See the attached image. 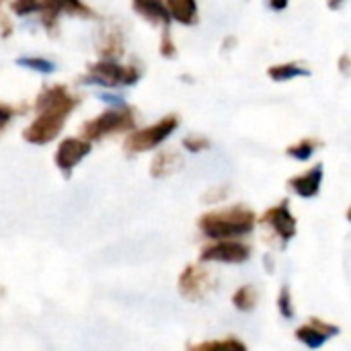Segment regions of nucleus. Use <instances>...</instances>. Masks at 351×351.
<instances>
[{
    "label": "nucleus",
    "instance_id": "1",
    "mask_svg": "<svg viewBox=\"0 0 351 351\" xmlns=\"http://www.w3.org/2000/svg\"><path fill=\"white\" fill-rule=\"evenodd\" d=\"M76 107V99L66 90V86H47L37 99L39 115L25 130L23 138L29 144H47L64 128L68 113Z\"/></svg>",
    "mask_w": 351,
    "mask_h": 351
},
{
    "label": "nucleus",
    "instance_id": "2",
    "mask_svg": "<svg viewBox=\"0 0 351 351\" xmlns=\"http://www.w3.org/2000/svg\"><path fill=\"white\" fill-rule=\"evenodd\" d=\"M204 237L212 241H228L247 237L255 228V214L245 206H232L218 212H208L197 220Z\"/></svg>",
    "mask_w": 351,
    "mask_h": 351
},
{
    "label": "nucleus",
    "instance_id": "3",
    "mask_svg": "<svg viewBox=\"0 0 351 351\" xmlns=\"http://www.w3.org/2000/svg\"><path fill=\"white\" fill-rule=\"evenodd\" d=\"M134 125H136V121H134L132 111L111 109V111H105L99 117L86 121L82 125V136L86 142H90V140H101L105 136H113L117 132H130V130H134Z\"/></svg>",
    "mask_w": 351,
    "mask_h": 351
},
{
    "label": "nucleus",
    "instance_id": "4",
    "mask_svg": "<svg viewBox=\"0 0 351 351\" xmlns=\"http://www.w3.org/2000/svg\"><path fill=\"white\" fill-rule=\"evenodd\" d=\"M179 125V119L175 115H169L165 119H160L158 123L154 125H148L144 130H138V132H132L125 140V150L130 154L134 152H146V150H152L156 148L158 144H162Z\"/></svg>",
    "mask_w": 351,
    "mask_h": 351
},
{
    "label": "nucleus",
    "instance_id": "5",
    "mask_svg": "<svg viewBox=\"0 0 351 351\" xmlns=\"http://www.w3.org/2000/svg\"><path fill=\"white\" fill-rule=\"evenodd\" d=\"M140 72L134 66H119L115 62H99L90 66V74L82 80L90 84H103V86H117V84H134L138 82Z\"/></svg>",
    "mask_w": 351,
    "mask_h": 351
},
{
    "label": "nucleus",
    "instance_id": "6",
    "mask_svg": "<svg viewBox=\"0 0 351 351\" xmlns=\"http://www.w3.org/2000/svg\"><path fill=\"white\" fill-rule=\"evenodd\" d=\"M251 257V247L241 241H216L202 249L199 261H216V263H245Z\"/></svg>",
    "mask_w": 351,
    "mask_h": 351
},
{
    "label": "nucleus",
    "instance_id": "7",
    "mask_svg": "<svg viewBox=\"0 0 351 351\" xmlns=\"http://www.w3.org/2000/svg\"><path fill=\"white\" fill-rule=\"evenodd\" d=\"M214 282L210 274L197 265H187L179 278V294L187 300H202L210 290Z\"/></svg>",
    "mask_w": 351,
    "mask_h": 351
},
{
    "label": "nucleus",
    "instance_id": "8",
    "mask_svg": "<svg viewBox=\"0 0 351 351\" xmlns=\"http://www.w3.org/2000/svg\"><path fill=\"white\" fill-rule=\"evenodd\" d=\"M261 222L265 226H269L284 243H288L290 239L296 237V218L292 216V212L288 208V202H282V204L269 208L263 214Z\"/></svg>",
    "mask_w": 351,
    "mask_h": 351
},
{
    "label": "nucleus",
    "instance_id": "9",
    "mask_svg": "<svg viewBox=\"0 0 351 351\" xmlns=\"http://www.w3.org/2000/svg\"><path fill=\"white\" fill-rule=\"evenodd\" d=\"M90 152V142L80 138H68L58 146L56 152V165L62 173L70 175V171Z\"/></svg>",
    "mask_w": 351,
    "mask_h": 351
},
{
    "label": "nucleus",
    "instance_id": "10",
    "mask_svg": "<svg viewBox=\"0 0 351 351\" xmlns=\"http://www.w3.org/2000/svg\"><path fill=\"white\" fill-rule=\"evenodd\" d=\"M321 181H323V167L317 165L311 171H306L304 175L292 177L290 179V187L300 195V197H315L321 189Z\"/></svg>",
    "mask_w": 351,
    "mask_h": 351
},
{
    "label": "nucleus",
    "instance_id": "11",
    "mask_svg": "<svg viewBox=\"0 0 351 351\" xmlns=\"http://www.w3.org/2000/svg\"><path fill=\"white\" fill-rule=\"evenodd\" d=\"M167 12L171 19L183 23V25H195L197 23V2L195 0H165Z\"/></svg>",
    "mask_w": 351,
    "mask_h": 351
},
{
    "label": "nucleus",
    "instance_id": "12",
    "mask_svg": "<svg viewBox=\"0 0 351 351\" xmlns=\"http://www.w3.org/2000/svg\"><path fill=\"white\" fill-rule=\"evenodd\" d=\"M134 10H138L144 19L152 23H162V25L171 23V16L162 0H134Z\"/></svg>",
    "mask_w": 351,
    "mask_h": 351
},
{
    "label": "nucleus",
    "instance_id": "13",
    "mask_svg": "<svg viewBox=\"0 0 351 351\" xmlns=\"http://www.w3.org/2000/svg\"><path fill=\"white\" fill-rule=\"evenodd\" d=\"M181 167V156L177 152H160L154 160H152V167H150V175L152 177H169L173 175L177 169Z\"/></svg>",
    "mask_w": 351,
    "mask_h": 351
},
{
    "label": "nucleus",
    "instance_id": "14",
    "mask_svg": "<svg viewBox=\"0 0 351 351\" xmlns=\"http://www.w3.org/2000/svg\"><path fill=\"white\" fill-rule=\"evenodd\" d=\"M187 351H247V346L241 339L230 337L222 341H204V343L191 346Z\"/></svg>",
    "mask_w": 351,
    "mask_h": 351
},
{
    "label": "nucleus",
    "instance_id": "15",
    "mask_svg": "<svg viewBox=\"0 0 351 351\" xmlns=\"http://www.w3.org/2000/svg\"><path fill=\"white\" fill-rule=\"evenodd\" d=\"M232 304L241 313H251L257 306V290L253 286H243L232 294Z\"/></svg>",
    "mask_w": 351,
    "mask_h": 351
},
{
    "label": "nucleus",
    "instance_id": "16",
    "mask_svg": "<svg viewBox=\"0 0 351 351\" xmlns=\"http://www.w3.org/2000/svg\"><path fill=\"white\" fill-rule=\"evenodd\" d=\"M296 339H298V341H302L306 348L317 350V348H321L329 337H327L325 333H321L317 327H313V325L308 323V325H304V327L296 329Z\"/></svg>",
    "mask_w": 351,
    "mask_h": 351
},
{
    "label": "nucleus",
    "instance_id": "17",
    "mask_svg": "<svg viewBox=\"0 0 351 351\" xmlns=\"http://www.w3.org/2000/svg\"><path fill=\"white\" fill-rule=\"evenodd\" d=\"M267 74H269L274 80L284 82V80H290V78H296V76H306L308 70L302 68V66H296V64H280V66L269 68Z\"/></svg>",
    "mask_w": 351,
    "mask_h": 351
},
{
    "label": "nucleus",
    "instance_id": "18",
    "mask_svg": "<svg viewBox=\"0 0 351 351\" xmlns=\"http://www.w3.org/2000/svg\"><path fill=\"white\" fill-rule=\"evenodd\" d=\"M47 6H51L58 14L70 12V14H93L88 6H84L80 0H43Z\"/></svg>",
    "mask_w": 351,
    "mask_h": 351
},
{
    "label": "nucleus",
    "instance_id": "19",
    "mask_svg": "<svg viewBox=\"0 0 351 351\" xmlns=\"http://www.w3.org/2000/svg\"><path fill=\"white\" fill-rule=\"evenodd\" d=\"M317 140H300V142H296V144H292L290 148H288V156H292V158H296V160H308L311 156H313V152L317 150Z\"/></svg>",
    "mask_w": 351,
    "mask_h": 351
},
{
    "label": "nucleus",
    "instance_id": "20",
    "mask_svg": "<svg viewBox=\"0 0 351 351\" xmlns=\"http://www.w3.org/2000/svg\"><path fill=\"white\" fill-rule=\"evenodd\" d=\"M16 62L25 68H31L35 72H41V74H51L56 70L53 62H49L45 58H19Z\"/></svg>",
    "mask_w": 351,
    "mask_h": 351
},
{
    "label": "nucleus",
    "instance_id": "21",
    "mask_svg": "<svg viewBox=\"0 0 351 351\" xmlns=\"http://www.w3.org/2000/svg\"><path fill=\"white\" fill-rule=\"evenodd\" d=\"M278 308H280V315L284 319H294V304H292V292L288 286H282L280 290V296H278Z\"/></svg>",
    "mask_w": 351,
    "mask_h": 351
},
{
    "label": "nucleus",
    "instance_id": "22",
    "mask_svg": "<svg viewBox=\"0 0 351 351\" xmlns=\"http://www.w3.org/2000/svg\"><path fill=\"white\" fill-rule=\"evenodd\" d=\"M12 12L19 14V16H27V14H33L39 10V0H14L10 4Z\"/></svg>",
    "mask_w": 351,
    "mask_h": 351
},
{
    "label": "nucleus",
    "instance_id": "23",
    "mask_svg": "<svg viewBox=\"0 0 351 351\" xmlns=\"http://www.w3.org/2000/svg\"><path fill=\"white\" fill-rule=\"evenodd\" d=\"M183 146L189 152H202V150H208L210 148V140L204 138V136H189V138L183 140Z\"/></svg>",
    "mask_w": 351,
    "mask_h": 351
},
{
    "label": "nucleus",
    "instance_id": "24",
    "mask_svg": "<svg viewBox=\"0 0 351 351\" xmlns=\"http://www.w3.org/2000/svg\"><path fill=\"white\" fill-rule=\"evenodd\" d=\"M101 53H103L105 58H115V56L121 53V41H119V37H117L115 33L107 37V41H105V45H103V49H101Z\"/></svg>",
    "mask_w": 351,
    "mask_h": 351
},
{
    "label": "nucleus",
    "instance_id": "25",
    "mask_svg": "<svg viewBox=\"0 0 351 351\" xmlns=\"http://www.w3.org/2000/svg\"><path fill=\"white\" fill-rule=\"evenodd\" d=\"M308 323H311L313 327H317L321 333H325L329 339H331L333 335H337V333H339V327H335V325H329V323H325L323 319H315V317H313V319H308Z\"/></svg>",
    "mask_w": 351,
    "mask_h": 351
},
{
    "label": "nucleus",
    "instance_id": "26",
    "mask_svg": "<svg viewBox=\"0 0 351 351\" xmlns=\"http://www.w3.org/2000/svg\"><path fill=\"white\" fill-rule=\"evenodd\" d=\"M160 53L165 56V58H175V45H173V41H171V35H169V31H165V35H162V41H160Z\"/></svg>",
    "mask_w": 351,
    "mask_h": 351
},
{
    "label": "nucleus",
    "instance_id": "27",
    "mask_svg": "<svg viewBox=\"0 0 351 351\" xmlns=\"http://www.w3.org/2000/svg\"><path fill=\"white\" fill-rule=\"evenodd\" d=\"M12 115H14V109L10 105L0 103V132L4 130V125H8V121L12 119Z\"/></svg>",
    "mask_w": 351,
    "mask_h": 351
},
{
    "label": "nucleus",
    "instance_id": "28",
    "mask_svg": "<svg viewBox=\"0 0 351 351\" xmlns=\"http://www.w3.org/2000/svg\"><path fill=\"white\" fill-rule=\"evenodd\" d=\"M269 6L274 10H284L288 6V0H269Z\"/></svg>",
    "mask_w": 351,
    "mask_h": 351
},
{
    "label": "nucleus",
    "instance_id": "29",
    "mask_svg": "<svg viewBox=\"0 0 351 351\" xmlns=\"http://www.w3.org/2000/svg\"><path fill=\"white\" fill-rule=\"evenodd\" d=\"M343 4V0H329V8H339Z\"/></svg>",
    "mask_w": 351,
    "mask_h": 351
}]
</instances>
